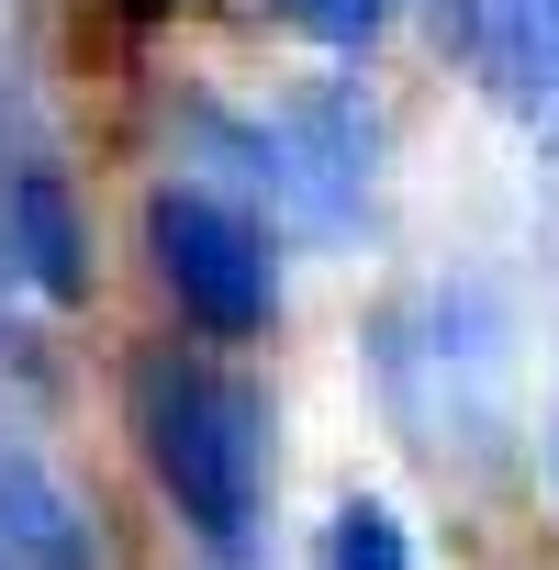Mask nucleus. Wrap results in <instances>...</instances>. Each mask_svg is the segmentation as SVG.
<instances>
[{
  "label": "nucleus",
  "instance_id": "f03ea898",
  "mask_svg": "<svg viewBox=\"0 0 559 570\" xmlns=\"http://www.w3.org/2000/svg\"><path fill=\"white\" fill-rule=\"evenodd\" d=\"M146 257H157V292L179 303V325H202L213 347H246L268 336L280 314V257H268V224L246 213V190L179 168L146 190Z\"/></svg>",
  "mask_w": 559,
  "mask_h": 570
},
{
  "label": "nucleus",
  "instance_id": "423d86ee",
  "mask_svg": "<svg viewBox=\"0 0 559 570\" xmlns=\"http://www.w3.org/2000/svg\"><path fill=\"white\" fill-rule=\"evenodd\" d=\"M0 559L12 570H101V514L12 414H0Z\"/></svg>",
  "mask_w": 559,
  "mask_h": 570
},
{
  "label": "nucleus",
  "instance_id": "6e6552de",
  "mask_svg": "<svg viewBox=\"0 0 559 570\" xmlns=\"http://www.w3.org/2000/svg\"><path fill=\"white\" fill-rule=\"evenodd\" d=\"M392 12H403V0H268V23L303 35L314 57H370L392 35Z\"/></svg>",
  "mask_w": 559,
  "mask_h": 570
},
{
  "label": "nucleus",
  "instance_id": "1a4fd4ad",
  "mask_svg": "<svg viewBox=\"0 0 559 570\" xmlns=\"http://www.w3.org/2000/svg\"><path fill=\"white\" fill-rule=\"evenodd\" d=\"M325 570H414V537H403V514L392 503H336V537H325Z\"/></svg>",
  "mask_w": 559,
  "mask_h": 570
},
{
  "label": "nucleus",
  "instance_id": "f8f14e48",
  "mask_svg": "<svg viewBox=\"0 0 559 570\" xmlns=\"http://www.w3.org/2000/svg\"><path fill=\"white\" fill-rule=\"evenodd\" d=\"M0 292H12V268H0Z\"/></svg>",
  "mask_w": 559,
  "mask_h": 570
},
{
  "label": "nucleus",
  "instance_id": "39448f33",
  "mask_svg": "<svg viewBox=\"0 0 559 570\" xmlns=\"http://www.w3.org/2000/svg\"><path fill=\"white\" fill-rule=\"evenodd\" d=\"M0 268H12V292H35V303H90V224H79L68 179L35 146L0 157Z\"/></svg>",
  "mask_w": 559,
  "mask_h": 570
},
{
  "label": "nucleus",
  "instance_id": "9b49d317",
  "mask_svg": "<svg viewBox=\"0 0 559 570\" xmlns=\"http://www.w3.org/2000/svg\"><path fill=\"white\" fill-rule=\"evenodd\" d=\"M537 124H548V135H559V101H548V112H537Z\"/></svg>",
  "mask_w": 559,
  "mask_h": 570
},
{
  "label": "nucleus",
  "instance_id": "9d476101",
  "mask_svg": "<svg viewBox=\"0 0 559 570\" xmlns=\"http://www.w3.org/2000/svg\"><path fill=\"white\" fill-rule=\"evenodd\" d=\"M548 492H559V414H548Z\"/></svg>",
  "mask_w": 559,
  "mask_h": 570
},
{
  "label": "nucleus",
  "instance_id": "7ed1b4c3",
  "mask_svg": "<svg viewBox=\"0 0 559 570\" xmlns=\"http://www.w3.org/2000/svg\"><path fill=\"white\" fill-rule=\"evenodd\" d=\"M381 392L414 425V448H470L503 414V314L470 279H425L414 303L381 314Z\"/></svg>",
  "mask_w": 559,
  "mask_h": 570
},
{
  "label": "nucleus",
  "instance_id": "ddd939ff",
  "mask_svg": "<svg viewBox=\"0 0 559 570\" xmlns=\"http://www.w3.org/2000/svg\"><path fill=\"white\" fill-rule=\"evenodd\" d=\"M0 570H12V559H0Z\"/></svg>",
  "mask_w": 559,
  "mask_h": 570
},
{
  "label": "nucleus",
  "instance_id": "20e7f679",
  "mask_svg": "<svg viewBox=\"0 0 559 570\" xmlns=\"http://www.w3.org/2000/svg\"><path fill=\"white\" fill-rule=\"evenodd\" d=\"M370 179H381V112L359 79H325L268 124V202H292L303 235H359Z\"/></svg>",
  "mask_w": 559,
  "mask_h": 570
},
{
  "label": "nucleus",
  "instance_id": "f257e3e1",
  "mask_svg": "<svg viewBox=\"0 0 559 570\" xmlns=\"http://www.w3.org/2000/svg\"><path fill=\"white\" fill-rule=\"evenodd\" d=\"M124 414H135L146 481L168 492L190 548L246 570L257 525H268V403L202 347H146L135 381H124Z\"/></svg>",
  "mask_w": 559,
  "mask_h": 570
},
{
  "label": "nucleus",
  "instance_id": "0eeeda50",
  "mask_svg": "<svg viewBox=\"0 0 559 570\" xmlns=\"http://www.w3.org/2000/svg\"><path fill=\"white\" fill-rule=\"evenodd\" d=\"M459 57L503 112L559 101V0H459Z\"/></svg>",
  "mask_w": 559,
  "mask_h": 570
}]
</instances>
